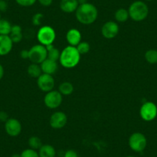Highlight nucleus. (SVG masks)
I'll return each mask as SVG.
<instances>
[{
    "mask_svg": "<svg viewBox=\"0 0 157 157\" xmlns=\"http://www.w3.org/2000/svg\"><path fill=\"white\" fill-rule=\"evenodd\" d=\"M1 19H1V13H0V20H1Z\"/></svg>",
    "mask_w": 157,
    "mask_h": 157,
    "instance_id": "58836bf2",
    "label": "nucleus"
},
{
    "mask_svg": "<svg viewBox=\"0 0 157 157\" xmlns=\"http://www.w3.org/2000/svg\"><path fill=\"white\" fill-rule=\"evenodd\" d=\"M75 47H76L77 50H78V52H79V54H80L81 56L87 54L90 50V43L85 41H81L80 43L75 46Z\"/></svg>",
    "mask_w": 157,
    "mask_h": 157,
    "instance_id": "a878e982",
    "label": "nucleus"
},
{
    "mask_svg": "<svg viewBox=\"0 0 157 157\" xmlns=\"http://www.w3.org/2000/svg\"><path fill=\"white\" fill-rule=\"evenodd\" d=\"M6 1H9V0H6Z\"/></svg>",
    "mask_w": 157,
    "mask_h": 157,
    "instance_id": "a19ab883",
    "label": "nucleus"
},
{
    "mask_svg": "<svg viewBox=\"0 0 157 157\" xmlns=\"http://www.w3.org/2000/svg\"><path fill=\"white\" fill-rule=\"evenodd\" d=\"M27 73L32 78H38L43 73L40 65L36 64V63H32L27 68Z\"/></svg>",
    "mask_w": 157,
    "mask_h": 157,
    "instance_id": "6ab92c4d",
    "label": "nucleus"
},
{
    "mask_svg": "<svg viewBox=\"0 0 157 157\" xmlns=\"http://www.w3.org/2000/svg\"><path fill=\"white\" fill-rule=\"evenodd\" d=\"M68 118L65 113L61 111H57L52 113L49 119L50 126L54 129H63L67 124Z\"/></svg>",
    "mask_w": 157,
    "mask_h": 157,
    "instance_id": "9d476101",
    "label": "nucleus"
},
{
    "mask_svg": "<svg viewBox=\"0 0 157 157\" xmlns=\"http://www.w3.org/2000/svg\"><path fill=\"white\" fill-rule=\"evenodd\" d=\"M77 2H78V5H82V4L86 3L88 2V0H76Z\"/></svg>",
    "mask_w": 157,
    "mask_h": 157,
    "instance_id": "c9c22d12",
    "label": "nucleus"
},
{
    "mask_svg": "<svg viewBox=\"0 0 157 157\" xmlns=\"http://www.w3.org/2000/svg\"><path fill=\"white\" fill-rule=\"evenodd\" d=\"M75 13V18L82 25H91L98 18V10L93 4L86 3L79 5Z\"/></svg>",
    "mask_w": 157,
    "mask_h": 157,
    "instance_id": "f257e3e1",
    "label": "nucleus"
},
{
    "mask_svg": "<svg viewBox=\"0 0 157 157\" xmlns=\"http://www.w3.org/2000/svg\"><path fill=\"white\" fill-rule=\"evenodd\" d=\"M145 1H149H149H152V0H145Z\"/></svg>",
    "mask_w": 157,
    "mask_h": 157,
    "instance_id": "4c0bfd02",
    "label": "nucleus"
},
{
    "mask_svg": "<svg viewBox=\"0 0 157 157\" xmlns=\"http://www.w3.org/2000/svg\"><path fill=\"white\" fill-rule=\"evenodd\" d=\"M37 85L41 91L48 93L53 90L55 86V79L52 75L42 73V75L37 78Z\"/></svg>",
    "mask_w": 157,
    "mask_h": 157,
    "instance_id": "1a4fd4ad",
    "label": "nucleus"
},
{
    "mask_svg": "<svg viewBox=\"0 0 157 157\" xmlns=\"http://www.w3.org/2000/svg\"><path fill=\"white\" fill-rule=\"evenodd\" d=\"M40 67H41L43 73L52 75L56 72L57 69H58V63L57 62L47 58L40 64Z\"/></svg>",
    "mask_w": 157,
    "mask_h": 157,
    "instance_id": "2eb2a0df",
    "label": "nucleus"
},
{
    "mask_svg": "<svg viewBox=\"0 0 157 157\" xmlns=\"http://www.w3.org/2000/svg\"><path fill=\"white\" fill-rule=\"evenodd\" d=\"M12 27L10 21L2 19L0 20V35L1 36H10Z\"/></svg>",
    "mask_w": 157,
    "mask_h": 157,
    "instance_id": "5701e85b",
    "label": "nucleus"
},
{
    "mask_svg": "<svg viewBox=\"0 0 157 157\" xmlns=\"http://www.w3.org/2000/svg\"><path fill=\"white\" fill-rule=\"evenodd\" d=\"M20 57L23 59H29V50L23 49L20 52Z\"/></svg>",
    "mask_w": 157,
    "mask_h": 157,
    "instance_id": "72a5a7b5",
    "label": "nucleus"
},
{
    "mask_svg": "<svg viewBox=\"0 0 157 157\" xmlns=\"http://www.w3.org/2000/svg\"><path fill=\"white\" fill-rule=\"evenodd\" d=\"M127 157H134V156H127Z\"/></svg>",
    "mask_w": 157,
    "mask_h": 157,
    "instance_id": "ea45409f",
    "label": "nucleus"
},
{
    "mask_svg": "<svg viewBox=\"0 0 157 157\" xmlns=\"http://www.w3.org/2000/svg\"><path fill=\"white\" fill-rule=\"evenodd\" d=\"M22 124L15 118H10L5 123V131L10 136H18L22 132Z\"/></svg>",
    "mask_w": 157,
    "mask_h": 157,
    "instance_id": "9b49d317",
    "label": "nucleus"
},
{
    "mask_svg": "<svg viewBox=\"0 0 157 157\" xmlns=\"http://www.w3.org/2000/svg\"><path fill=\"white\" fill-rule=\"evenodd\" d=\"M38 2H39L40 5H42L43 6H50L52 5L53 0H37Z\"/></svg>",
    "mask_w": 157,
    "mask_h": 157,
    "instance_id": "473e14b6",
    "label": "nucleus"
},
{
    "mask_svg": "<svg viewBox=\"0 0 157 157\" xmlns=\"http://www.w3.org/2000/svg\"><path fill=\"white\" fill-rule=\"evenodd\" d=\"M140 117L143 119L144 121L150 122L155 120L157 116V106L154 102H145L141 105L140 109Z\"/></svg>",
    "mask_w": 157,
    "mask_h": 157,
    "instance_id": "0eeeda50",
    "label": "nucleus"
},
{
    "mask_svg": "<svg viewBox=\"0 0 157 157\" xmlns=\"http://www.w3.org/2000/svg\"><path fill=\"white\" fill-rule=\"evenodd\" d=\"M78 3L76 0H61L59 7L63 13H72L76 11L78 7Z\"/></svg>",
    "mask_w": 157,
    "mask_h": 157,
    "instance_id": "dca6fc26",
    "label": "nucleus"
},
{
    "mask_svg": "<svg viewBox=\"0 0 157 157\" xmlns=\"http://www.w3.org/2000/svg\"><path fill=\"white\" fill-rule=\"evenodd\" d=\"M20 155L21 157H39V152L35 149H30V148L22 151Z\"/></svg>",
    "mask_w": 157,
    "mask_h": 157,
    "instance_id": "bb28decb",
    "label": "nucleus"
},
{
    "mask_svg": "<svg viewBox=\"0 0 157 157\" xmlns=\"http://www.w3.org/2000/svg\"><path fill=\"white\" fill-rule=\"evenodd\" d=\"M8 9V3L6 0H0V13H4Z\"/></svg>",
    "mask_w": 157,
    "mask_h": 157,
    "instance_id": "7c9ffc66",
    "label": "nucleus"
},
{
    "mask_svg": "<svg viewBox=\"0 0 157 157\" xmlns=\"http://www.w3.org/2000/svg\"><path fill=\"white\" fill-rule=\"evenodd\" d=\"M64 157H78V155L74 149H69L65 152Z\"/></svg>",
    "mask_w": 157,
    "mask_h": 157,
    "instance_id": "c756f323",
    "label": "nucleus"
},
{
    "mask_svg": "<svg viewBox=\"0 0 157 157\" xmlns=\"http://www.w3.org/2000/svg\"><path fill=\"white\" fill-rule=\"evenodd\" d=\"M10 37L11 38L13 43H19L23 39V33L22 29L20 25H14L12 27L11 33L10 34Z\"/></svg>",
    "mask_w": 157,
    "mask_h": 157,
    "instance_id": "f3484780",
    "label": "nucleus"
},
{
    "mask_svg": "<svg viewBox=\"0 0 157 157\" xmlns=\"http://www.w3.org/2000/svg\"><path fill=\"white\" fill-rule=\"evenodd\" d=\"M66 39L69 43V46H76L81 42L82 35L77 29H70L66 33Z\"/></svg>",
    "mask_w": 157,
    "mask_h": 157,
    "instance_id": "4468645a",
    "label": "nucleus"
},
{
    "mask_svg": "<svg viewBox=\"0 0 157 157\" xmlns=\"http://www.w3.org/2000/svg\"><path fill=\"white\" fill-rule=\"evenodd\" d=\"M47 55L48 52L46 46L41 44L35 45L29 50V59L32 63L40 65L47 59Z\"/></svg>",
    "mask_w": 157,
    "mask_h": 157,
    "instance_id": "39448f33",
    "label": "nucleus"
},
{
    "mask_svg": "<svg viewBox=\"0 0 157 157\" xmlns=\"http://www.w3.org/2000/svg\"><path fill=\"white\" fill-rule=\"evenodd\" d=\"M4 73H5V71H4V68L2 66V65L0 63V80L3 78Z\"/></svg>",
    "mask_w": 157,
    "mask_h": 157,
    "instance_id": "f704fd0d",
    "label": "nucleus"
},
{
    "mask_svg": "<svg viewBox=\"0 0 157 157\" xmlns=\"http://www.w3.org/2000/svg\"><path fill=\"white\" fill-rule=\"evenodd\" d=\"M58 91L63 96H69L74 91L73 85L70 82H63L59 86Z\"/></svg>",
    "mask_w": 157,
    "mask_h": 157,
    "instance_id": "4be33fe9",
    "label": "nucleus"
},
{
    "mask_svg": "<svg viewBox=\"0 0 157 157\" xmlns=\"http://www.w3.org/2000/svg\"><path fill=\"white\" fill-rule=\"evenodd\" d=\"M9 119H10V118H9V115L6 112H4V111L0 112V122L6 123Z\"/></svg>",
    "mask_w": 157,
    "mask_h": 157,
    "instance_id": "2f4dec72",
    "label": "nucleus"
},
{
    "mask_svg": "<svg viewBox=\"0 0 157 157\" xmlns=\"http://www.w3.org/2000/svg\"><path fill=\"white\" fill-rule=\"evenodd\" d=\"M11 157H21L20 154H18V153H15L13 155H12Z\"/></svg>",
    "mask_w": 157,
    "mask_h": 157,
    "instance_id": "e433bc0d",
    "label": "nucleus"
},
{
    "mask_svg": "<svg viewBox=\"0 0 157 157\" xmlns=\"http://www.w3.org/2000/svg\"><path fill=\"white\" fill-rule=\"evenodd\" d=\"M37 0H16V3L18 5L21 6L23 7H29L32 6L36 3Z\"/></svg>",
    "mask_w": 157,
    "mask_h": 157,
    "instance_id": "c85d7f7f",
    "label": "nucleus"
},
{
    "mask_svg": "<svg viewBox=\"0 0 157 157\" xmlns=\"http://www.w3.org/2000/svg\"><path fill=\"white\" fill-rule=\"evenodd\" d=\"M120 31L119 25L114 21H108L105 22L101 29V33L104 38L108 39L116 37Z\"/></svg>",
    "mask_w": 157,
    "mask_h": 157,
    "instance_id": "f8f14e48",
    "label": "nucleus"
},
{
    "mask_svg": "<svg viewBox=\"0 0 157 157\" xmlns=\"http://www.w3.org/2000/svg\"><path fill=\"white\" fill-rule=\"evenodd\" d=\"M28 144L29 146L30 149H35V150H39L41 146H43L41 139L38 136H31L28 140Z\"/></svg>",
    "mask_w": 157,
    "mask_h": 157,
    "instance_id": "b1692460",
    "label": "nucleus"
},
{
    "mask_svg": "<svg viewBox=\"0 0 157 157\" xmlns=\"http://www.w3.org/2000/svg\"><path fill=\"white\" fill-rule=\"evenodd\" d=\"M13 44L10 36L0 35V56L8 55L13 49Z\"/></svg>",
    "mask_w": 157,
    "mask_h": 157,
    "instance_id": "ddd939ff",
    "label": "nucleus"
},
{
    "mask_svg": "<svg viewBox=\"0 0 157 157\" xmlns=\"http://www.w3.org/2000/svg\"><path fill=\"white\" fill-rule=\"evenodd\" d=\"M80 58L81 55L75 46H68L65 47L60 53L59 62L64 68L72 69L79 63Z\"/></svg>",
    "mask_w": 157,
    "mask_h": 157,
    "instance_id": "f03ea898",
    "label": "nucleus"
},
{
    "mask_svg": "<svg viewBox=\"0 0 157 157\" xmlns=\"http://www.w3.org/2000/svg\"><path fill=\"white\" fill-rule=\"evenodd\" d=\"M43 18H44V16H43V13H37L33 16V19H32V22L34 25L36 26H39L41 25L42 22H43Z\"/></svg>",
    "mask_w": 157,
    "mask_h": 157,
    "instance_id": "cd10ccee",
    "label": "nucleus"
},
{
    "mask_svg": "<svg viewBox=\"0 0 157 157\" xmlns=\"http://www.w3.org/2000/svg\"><path fill=\"white\" fill-rule=\"evenodd\" d=\"M129 18L135 22H141L147 18L149 14L148 6L143 1H135L129 7Z\"/></svg>",
    "mask_w": 157,
    "mask_h": 157,
    "instance_id": "7ed1b4c3",
    "label": "nucleus"
},
{
    "mask_svg": "<svg viewBox=\"0 0 157 157\" xmlns=\"http://www.w3.org/2000/svg\"><path fill=\"white\" fill-rule=\"evenodd\" d=\"M37 39L39 43L44 46L53 44L56 34L52 27L44 25L39 29L37 33Z\"/></svg>",
    "mask_w": 157,
    "mask_h": 157,
    "instance_id": "20e7f679",
    "label": "nucleus"
},
{
    "mask_svg": "<svg viewBox=\"0 0 157 157\" xmlns=\"http://www.w3.org/2000/svg\"><path fill=\"white\" fill-rule=\"evenodd\" d=\"M145 59L146 62L150 64L157 63V50L155 49H149L145 53Z\"/></svg>",
    "mask_w": 157,
    "mask_h": 157,
    "instance_id": "393cba45",
    "label": "nucleus"
},
{
    "mask_svg": "<svg viewBox=\"0 0 157 157\" xmlns=\"http://www.w3.org/2000/svg\"><path fill=\"white\" fill-rule=\"evenodd\" d=\"M63 102V95L59 91L52 90L46 93L44 97V104L47 108L55 109L59 108Z\"/></svg>",
    "mask_w": 157,
    "mask_h": 157,
    "instance_id": "6e6552de",
    "label": "nucleus"
},
{
    "mask_svg": "<svg viewBox=\"0 0 157 157\" xmlns=\"http://www.w3.org/2000/svg\"><path fill=\"white\" fill-rule=\"evenodd\" d=\"M46 49H47L48 55L47 58L51 60H53V61L57 62L58 60H59L60 58V53L61 52H59L57 48H56L55 46L52 45H49V46H46Z\"/></svg>",
    "mask_w": 157,
    "mask_h": 157,
    "instance_id": "aec40b11",
    "label": "nucleus"
},
{
    "mask_svg": "<svg viewBox=\"0 0 157 157\" xmlns=\"http://www.w3.org/2000/svg\"><path fill=\"white\" fill-rule=\"evenodd\" d=\"M115 19L118 22H125L128 20L129 18V12L126 9H119L116 11L114 15Z\"/></svg>",
    "mask_w": 157,
    "mask_h": 157,
    "instance_id": "412c9836",
    "label": "nucleus"
},
{
    "mask_svg": "<svg viewBox=\"0 0 157 157\" xmlns=\"http://www.w3.org/2000/svg\"><path fill=\"white\" fill-rule=\"evenodd\" d=\"M39 157H56V149L52 145L45 144L41 146L39 149Z\"/></svg>",
    "mask_w": 157,
    "mask_h": 157,
    "instance_id": "a211bd4d",
    "label": "nucleus"
},
{
    "mask_svg": "<svg viewBox=\"0 0 157 157\" xmlns=\"http://www.w3.org/2000/svg\"><path fill=\"white\" fill-rule=\"evenodd\" d=\"M129 146L134 152H143L147 146L146 137L141 132H134L129 136Z\"/></svg>",
    "mask_w": 157,
    "mask_h": 157,
    "instance_id": "423d86ee",
    "label": "nucleus"
}]
</instances>
